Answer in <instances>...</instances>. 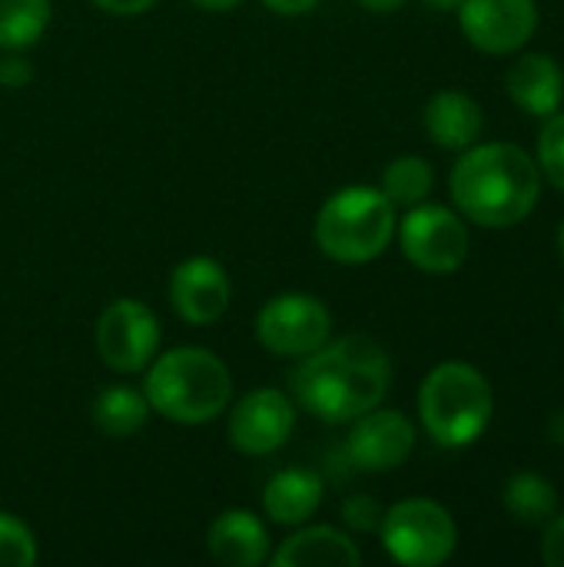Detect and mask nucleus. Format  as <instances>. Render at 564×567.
<instances>
[{"label":"nucleus","mask_w":564,"mask_h":567,"mask_svg":"<svg viewBox=\"0 0 564 567\" xmlns=\"http://www.w3.org/2000/svg\"><path fill=\"white\" fill-rule=\"evenodd\" d=\"M389 389L392 359L362 332L322 342L316 352L296 359V372L289 375V395L296 409L326 425H349L352 419L382 405Z\"/></svg>","instance_id":"f257e3e1"},{"label":"nucleus","mask_w":564,"mask_h":567,"mask_svg":"<svg viewBox=\"0 0 564 567\" xmlns=\"http://www.w3.org/2000/svg\"><path fill=\"white\" fill-rule=\"evenodd\" d=\"M542 169L529 150L509 140L472 143L449 173L452 206L482 229L522 226L542 199Z\"/></svg>","instance_id":"f03ea898"},{"label":"nucleus","mask_w":564,"mask_h":567,"mask_svg":"<svg viewBox=\"0 0 564 567\" xmlns=\"http://www.w3.org/2000/svg\"><path fill=\"white\" fill-rule=\"evenodd\" d=\"M143 395L166 422L206 425L229 409L233 372L206 346H176L143 369Z\"/></svg>","instance_id":"7ed1b4c3"},{"label":"nucleus","mask_w":564,"mask_h":567,"mask_svg":"<svg viewBox=\"0 0 564 567\" xmlns=\"http://www.w3.org/2000/svg\"><path fill=\"white\" fill-rule=\"evenodd\" d=\"M419 425L439 449L475 445L495 419V389L469 362H439L419 385Z\"/></svg>","instance_id":"20e7f679"},{"label":"nucleus","mask_w":564,"mask_h":567,"mask_svg":"<svg viewBox=\"0 0 564 567\" xmlns=\"http://www.w3.org/2000/svg\"><path fill=\"white\" fill-rule=\"evenodd\" d=\"M399 209L379 186H342L316 213V249L339 266L376 262L396 239Z\"/></svg>","instance_id":"39448f33"},{"label":"nucleus","mask_w":564,"mask_h":567,"mask_svg":"<svg viewBox=\"0 0 564 567\" xmlns=\"http://www.w3.org/2000/svg\"><path fill=\"white\" fill-rule=\"evenodd\" d=\"M379 542L396 565H445L459 548V525L435 498H402L382 512Z\"/></svg>","instance_id":"423d86ee"},{"label":"nucleus","mask_w":564,"mask_h":567,"mask_svg":"<svg viewBox=\"0 0 564 567\" xmlns=\"http://www.w3.org/2000/svg\"><path fill=\"white\" fill-rule=\"evenodd\" d=\"M396 239L402 256L425 276H452L469 262L472 236L469 223L455 206L419 203L406 209L396 226Z\"/></svg>","instance_id":"0eeeda50"},{"label":"nucleus","mask_w":564,"mask_h":567,"mask_svg":"<svg viewBox=\"0 0 564 567\" xmlns=\"http://www.w3.org/2000/svg\"><path fill=\"white\" fill-rule=\"evenodd\" d=\"M332 339V312L312 292H279L256 312V342L279 359H302Z\"/></svg>","instance_id":"6e6552de"},{"label":"nucleus","mask_w":564,"mask_h":567,"mask_svg":"<svg viewBox=\"0 0 564 567\" xmlns=\"http://www.w3.org/2000/svg\"><path fill=\"white\" fill-rule=\"evenodd\" d=\"M96 355L116 375H140L160 352L163 329L156 312L140 299H113L96 319Z\"/></svg>","instance_id":"1a4fd4ad"},{"label":"nucleus","mask_w":564,"mask_h":567,"mask_svg":"<svg viewBox=\"0 0 564 567\" xmlns=\"http://www.w3.org/2000/svg\"><path fill=\"white\" fill-rule=\"evenodd\" d=\"M293 429H296V402L283 389L263 385L229 402L226 435L239 455L266 458L289 442Z\"/></svg>","instance_id":"9d476101"},{"label":"nucleus","mask_w":564,"mask_h":567,"mask_svg":"<svg viewBox=\"0 0 564 567\" xmlns=\"http://www.w3.org/2000/svg\"><path fill=\"white\" fill-rule=\"evenodd\" d=\"M416 422L406 412L376 405L349 422L346 458L356 472L386 475L409 462V455L416 452Z\"/></svg>","instance_id":"9b49d317"},{"label":"nucleus","mask_w":564,"mask_h":567,"mask_svg":"<svg viewBox=\"0 0 564 567\" xmlns=\"http://www.w3.org/2000/svg\"><path fill=\"white\" fill-rule=\"evenodd\" d=\"M465 40L489 56H512L539 33L535 0H462L455 10Z\"/></svg>","instance_id":"f8f14e48"},{"label":"nucleus","mask_w":564,"mask_h":567,"mask_svg":"<svg viewBox=\"0 0 564 567\" xmlns=\"http://www.w3.org/2000/svg\"><path fill=\"white\" fill-rule=\"evenodd\" d=\"M233 302V282L213 256H189L170 276V306L186 326H213Z\"/></svg>","instance_id":"ddd939ff"},{"label":"nucleus","mask_w":564,"mask_h":567,"mask_svg":"<svg viewBox=\"0 0 564 567\" xmlns=\"http://www.w3.org/2000/svg\"><path fill=\"white\" fill-rule=\"evenodd\" d=\"M206 551L226 567H259L273 555L269 525L249 508H226L206 528Z\"/></svg>","instance_id":"4468645a"},{"label":"nucleus","mask_w":564,"mask_h":567,"mask_svg":"<svg viewBox=\"0 0 564 567\" xmlns=\"http://www.w3.org/2000/svg\"><path fill=\"white\" fill-rule=\"evenodd\" d=\"M269 565L276 567H359L362 565V548L352 542L349 532L332 528V525H296L289 538H283Z\"/></svg>","instance_id":"2eb2a0df"},{"label":"nucleus","mask_w":564,"mask_h":567,"mask_svg":"<svg viewBox=\"0 0 564 567\" xmlns=\"http://www.w3.org/2000/svg\"><path fill=\"white\" fill-rule=\"evenodd\" d=\"M422 123L429 140L445 150V153H462L472 143H479L482 130H485V116L475 96H469L465 90H439L429 96L425 110H422Z\"/></svg>","instance_id":"dca6fc26"},{"label":"nucleus","mask_w":564,"mask_h":567,"mask_svg":"<svg viewBox=\"0 0 564 567\" xmlns=\"http://www.w3.org/2000/svg\"><path fill=\"white\" fill-rule=\"evenodd\" d=\"M505 90H509V100L519 110L545 120V116L558 113L564 103L562 63L552 53H522L509 66Z\"/></svg>","instance_id":"f3484780"},{"label":"nucleus","mask_w":564,"mask_h":567,"mask_svg":"<svg viewBox=\"0 0 564 567\" xmlns=\"http://www.w3.org/2000/svg\"><path fill=\"white\" fill-rule=\"evenodd\" d=\"M326 485L312 468H279L263 488V518L269 525H306L322 505Z\"/></svg>","instance_id":"a211bd4d"},{"label":"nucleus","mask_w":564,"mask_h":567,"mask_svg":"<svg viewBox=\"0 0 564 567\" xmlns=\"http://www.w3.org/2000/svg\"><path fill=\"white\" fill-rule=\"evenodd\" d=\"M90 415H93V425L106 439H130L146 425V419L153 412H150V402H146L143 389L116 382V385H106V389L96 392V399L90 405Z\"/></svg>","instance_id":"6ab92c4d"},{"label":"nucleus","mask_w":564,"mask_h":567,"mask_svg":"<svg viewBox=\"0 0 564 567\" xmlns=\"http://www.w3.org/2000/svg\"><path fill=\"white\" fill-rule=\"evenodd\" d=\"M502 505L512 522L529 528H542L562 508L555 485L539 472H515L502 488Z\"/></svg>","instance_id":"aec40b11"},{"label":"nucleus","mask_w":564,"mask_h":567,"mask_svg":"<svg viewBox=\"0 0 564 567\" xmlns=\"http://www.w3.org/2000/svg\"><path fill=\"white\" fill-rule=\"evenodd\" d=\"M53 17V0H0V50L23 53L40 43Z\"/></svg>","instance_id":"412c9836"},{"label":"nucleus","mask_w":564,"mask_h":567,"mask_svg":"<svg viewBox=\"0 0 564 567\" xmlns=\"http://www.w3.org/2000/svg\"><path fill=\"white\" fill-rule=\"evenodd\" d=\"M379 189L396 209H412L425 203L435 189V166L422 156H396L379 179Z\"/></svg>","instance_id":"4be33fe9"},{"label":"nucleus","mask_w":564,"mask_h":567,"mask_svg":"<svg viewBox=\"0 0 564 567\" xmlns=\"http://www.w3.org/2000/svg\"><path fill=\"white\" fill-rule=\"evenodd\" d=\"M535 163L542 169V179L548 186H555L564 193V113L545 116L542 130H539V143H535Z\"/></svg>","instance_id":"5701e85b"},{"label":"nucleus","mask_w":564,"mask_h":567,"mask_svg":"<svg viewBox=\"0 0 564 567\" xmlns=\"http://www.w3.org/2000/svg\"><path fill=\"white\" fill-rule=\"evenodd\" d=\"M37 558L40 545L33 528L17 515L0 512V567H30L37 565Z\"/></svg>","instance_id":"b1692460"},{"label":"nucleus","mask_w":564,"mask_h":567,"mask_svg":"<svg viewBox=\"0 0 564 567\" xmlns=\"http://www.w3.org/2000/svg\"><path fill=\"white\" fill-rule=\"evenodd\" d=\"M382 512L386 508L379 505V498H372L366 492H356V495L342 498V505H339V518H342V525L352 535H372V532H379Z\"/></svg>","instance_id":"393cba45"},{"label":"nucleus","mask_w":564,"mask_h":567,"mask_svg":"<svg viewBox=\"0 0 564 567\" xmlns=\"http://www.w3.org/2000/svg\"><path fill=\"white\" fill-rule=\"evenodd\" d=\"M539 558L548 567H564V512L558 508L555 518H548L542 525V545H539Z\"/></svg>","instance_id":"a878e982"},{"label":"nucleus","mask_w":564,"mask_h":567,"mask_svg":"<svg viewBox=\"0 0 564 567\" xmlns=\"http://www.w3.org/2000/svg\"><path fill=\"white\" fill-rule=\"evenodd\" d=\"M33 80V66L20 56V53H10L0 60V86L3 90H20Z\"/></svg>","instance_id":"bb28decb"},{"label":"nucleus","mask_w":564,"mask_h":567,"mask_svg":"<svg viewBox=\"0 0 564 567\" xmlns=\"http://www.w3.org/2000/svg\"><path fill=\"white\" fill-rule=\"evenodd\" d=\"M90 3L110 17H140L156 7V0H90Z\"/></svg>","instance_id":"cd10ccee"},{"label":"nucleus","mask_w":564,"mask_h":567,"mask_svg":"<svg viewBox=\"0 0 564 567\" xmlns=\"http://www.w3.org/2000/svg\"><path fill=\"white\" fill-rule=\"evenodd\" d=\"M322 0H263L266 10L279 13V17H306L319 7Z\"/></svg>","instance_id":"c85d7f7f"},{"label":"nucleus","mask_w":564,"mask_h":567,"mask_svg":"<svg viewBox=\"0 0 564 567\" xmlns=\"http://www.w3.org/2000/svg\"><path fill=\"white\" fill-rule=\"evenodd\" d=\"M545 439H548L552 445L564 449V405H558V409L548 415V422H545Z\"/></svg>","instance_id":"c756f323"},{"label":"nucleus","mask_w":564,"mask_h":567,"mask_svg":"<svg viewBox=\"0 0 564 567\" xmlns=\"http://www.w3.org/2000/svg\"><path fill=\"white\" fill-rule=\"evenodd\" d=\"M189 3L199 7V10H209V13H226V10L239 7L243 0H189Z\"/></svg>","instance_id":"7c9ffc66"},{"label":"nucleus","mask_w":564,"mask_h":567,"mask_svg":"<svg viewBox=\"0 0 564 567\" xmlns=\"http://www.w3.org/2000/svg\"><path fill=\"white\" fill-rule=\"evenodd\" d=\"M366 10H372V13H392V10H399L406 0H359Z\"/></svg>","instance_id":"2f4dec72"},{"label":"nucleus","mask_w":564,"mask_h":567,"mask_svg":"<svg viewBox=\"0 0 564 567\" xmlns=\"http://www.w3.org/2000/svg\"><path fill=\"white\" fill-rule=\"evenodd\" d=\"M422 3L435 13H455L462 7V0H422Z\"/></svg>","instance_id":"473e14b6"},{"label":"nucleus","mask_w":564,"mask_h":567,"mask_svg":"<svg viewBox=\"0 0 564 567\" xmlns=\"http://www.w3.org/2000/svg\"><path fill=\"white\" fill-rule=\"evenodd\" d=\"M555 243H558V256H562V266H564V223L558 226V239H555Z\"/></svg>","instance_id":"72a5a7b5"},{"label":"nucleus","mask_w":564,"mask_h":567,"mask_svg":"<svg viewBox=\"0 0 564 567\" xmlns=\"http://www.w3.org/2000/svg\"><path fill=\"white\" fill-rule=\"evenodd\" d=\"M562 319H564V312H562Z\"/></svg>","instance_id":"f704fd0d"}]
</instances>
